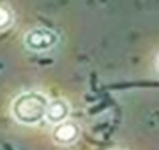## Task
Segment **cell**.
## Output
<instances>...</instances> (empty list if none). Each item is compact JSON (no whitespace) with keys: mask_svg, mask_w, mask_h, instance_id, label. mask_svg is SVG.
I'll return each mask as SVG.
<instances>
[{"mask_svg":"<svg viewBox=\"0 0 159 150\" xmlns=\"http://www.w3.org/2000/svg\"><path fill=\"white\" fill-rule=\"evenodd\" d=\"M49 98L47 94L37 91H28L19 94L12 101V117L21 125H37L45 117Z\"/></svg>","mask_w":159,"mask_h":150,"instance_id":"6da1fadb","label":"cell"},{"mask_svg":"<svg viewBox=\"0 0 159 150\" xmlns=\"http://www.w3.org/2000/svg\"><path fill=\"white\" fill-rule=\"evenodd\" d=\"M58 35L45 27H36L32 28L24 35V45L28 51L41 53L51 51L58 44Z\"/></svg>","mask_w":159,"mask_h":150,"instance_id":"7a4b0ae2","label":"cell"},{"mask_svg":"<svg viewBox=\"0 0 159 150\" xmlns=\"http://www.w3.org/2000/svg\"><path fill=\"white\" fill-rule=\"evenodd\" d=\"M80 134H81L80 125L74 121H70V120H65V121L54 125L52 138L54 143L66 146V145H72L76 142L80 138Z\"/></svg>","mask_w":159,"mask_h":150,"instance_id":"3957f363","label":"cell"},{"mask_svg":"<svg viewBox=\"0 0 159 150\" xmlns=\"http://www.w3.org/2000/svg\"><path fill=\"white\" fill-rule=\"evenodd\" d=\"M69 114H70V105H69V102L64 98H56L48 102L44 120H47L52 125H57L68 120Z\"/></svg>","mask_w":159,"mask_h":150,"instance_id":"277c9868","label":"cell"},{"mask_svg":"<svg viewBox=\"0 0 159 150\" xmlns=\"http://www.w3.org/2000/svg\"><path fill=\"white\" fill-rule=\"evenodd\" d=\"M13 23V12L8 7L0 4V32L6 31Z\"/></svg>","mask_w":159,"mask_h":150,"instance_id":"5b68a950","label":"cell"}]
</instances>
